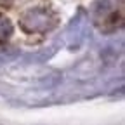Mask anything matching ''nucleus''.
Segmentation results:
<instances>
[{"label":"nucleus","mask_w":125,"mask_h":125,"mask_svg":"<svg viewBox=\"0 0 125 125\" xmlns=\"http://www.w3.org/2000/svg\"><path fill=\"white\" fill-rule=\"evenodd\" d=\"M56 24V18L47 9H30L19 18V26L26 33H43Z\"/></svg>","instance_id":"1"},{"label":"nucleus","mask_w":125,"mask_h":125,"mask_svg":"<svg viewBox=\"0 0 125 125\" xmlns=\"http://www.w3.org/2000/svg\"><path fill=\"white\" fill-rule=\"evenodd\" d=\"M12 35V24L5 16H0V42L9 40Z\"/></svg>","instance_id":"2"}]
</instances>
